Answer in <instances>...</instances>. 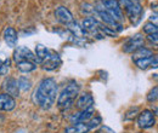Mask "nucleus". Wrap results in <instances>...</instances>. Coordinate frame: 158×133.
Segmentation results:
<instances>
[{
    "label": "nucleus",
    "mask_w": 158,
    "mask_h": 133,
    "mask_svg": "<svg viewBox=\"0 0 158 133\" xmlns=\"http://www.w3.org/2000/svg\"><path fill=\"white\" fill-rule=\"evenodd\" d=\"M14 61H15V63L28 61V62H34V63L39 64L35 55L28 47H26V46H20V47H17L15 50V52H14Z\"/></svg>",
    "instance_id": "nucleus-9"
},
{
    "label": "nucleus",
    "mask_w": 158,
    "mask_h": 133,
    "mask_svg": "<svg viewBox=\"0 0 158 133\" xmlns=\"http://www.w3.org/2000/svg\"><path fill=\"white\" fill-rule=\"evenodd\" d=\"M16 67L17 69L22 72V73H32L37 69L38 64L34 63V62H28V61H23V62H19L16 63Z\"/></svg>",
    "instance_id": "nucleus-20"
},
{
    "label": "nucleus",
    "mask_w": 158,
    "mask_h": 133,
    "mask_svg": "<svg viewBox=\"0 0 158 133\" xmlns=\"http://www.w3.org/2000/svg\"><path fill=\"white\" fill-rule=\"evenodd\" d=\"M94 11L98 14V16L101 18V21L103 22V24H105V25H107V27L112 28L116 33H118V32H120V30H123V25H122V23L118 22V21L114 18L111 14H108V12L103 9V6H102L100 2L95 5Z\"/></svg>",
    "instance_id": "nucleus-4"
},
{
    "label": "nucleus",
    "mask_w": 158,
    "mask_h": 133,
    "mask_svg": "<svg viewBox=\"0 0 158 133\" xmlns=\"http://www.w3.org/2000/svg\"><path fill=\"white\" fill-rule=\"evenodd\" d=\"M157 95H158V87L157 86H155V87L150 91V93L147 95V100L151 102V103L156 102V100H157Z\"/></svg>",
    "instance_id": "nucleus-26"
},
{
    "label": "nucleus",
    "mask_w": 158,
    "mask_h": 133,
    "mask_svg": "<svg viewBox=\"0 0 158 133\" xmlns=\"http://www.w3.org/2000/svg\"><path fill=\"white\" fill-rule=\"evenodd\" d=\"M91 130L89 122H79V123H73L72 126L67 127L64 130V133H88Z\"/></svg>",
    "instance_id": "nucleus-17"
},
{
    "label": "nucleus",
    "mask_w": 158,
    "mask_h": 133,
    "mask_svg": "<svg viewBox=\"0 0 158 133\" xmlns=\"http://www.w3.org/2000/svg\"><path fill=\"white\" fill-rule=\"evenodd\" d=\"M156 123V116L155 114L148 110V109H145L142 110L141 113H139L138 116V126L142 130H147V128H151L153 127Z\"/></svg>",
    "instance_id": "nucleus-8"
},
{
    "label": "nucleus",
    "mask_w": 158,
    "mask_h": 133,
    "mask_svg": "<svg viewBox=\"0 0 158 133\" xmlns=\"http://www.w3.org/2000/svg\"><path fill=\"white\" fill-rule=\"evenodd\" d=\"M139 113V108L138 107H135V108H131L130 110H128L127 113H125V116H124V119L125 120H133Z\"/></svg>",
    "instance_id": "nucleus-27"
},
{
    "label": "nucleus",
    "mask_w": 158,
    "mask_h": 133,
    "mask_svg": "<svg viewBox=\"0 0 158 133\" xmlns=\"http://www.w3.org/2000/svg\"><path fill=\"white\" fill-rule=\"evenodd\" d=\"M147 40L151 41L155 46H157L158 44V39H157V33H153V34H147Z\"/></svg>",
    "instance_id": "nucleus-28"
},
{
    "label": "nucleus",
    "mask_w": 158,
    "mask_h": 133,
    "mask_svg": "<svg viewBox=\"0 0 158 133\" xmlns=\"http://www.w3.org/2000/svg\"><path fill=\"white\" fill-rule=\"evenodd\" d=\"M79 91H80V87H79L78 84L73 82V84L67 85L59 95L57 107L62 110H67V109L72 108V105L74 104L76 98L79 95Z\"/></svg>",
    "instance_id": "nucleus-2"
},
{
    "label": "nucleus",
    "mask_w": 158,
    "mask_h": 133,
    "mask_svg": "<svg viewBox=\"0 0 158 133\" xmlns=\"http://www.w3.org/2000/svg\"><path fill=\"white\" fill-rule=\"evenodd\" d=\"M67 28H68V30L73 34V37H76V38H84L85 37V34H86V32L83 29V27L79 24L78 22H76V21H73V22H71L69 24H67Z\"/></svg>",
    "instance_id": "nucleus-19"
},
{
    "label": "nucleus",
    "mask_w": 158,
    "mask_h": 133,
    "mask_svg": "<svg viewBox=\"0 0 158 133\" xmlns=\"http://www.w3.org/2000/svg\"><path fill=\"white\" fill-rule=\"evenodd\" d=\"M49 52H50V50H49L46 46L41 45V44H38V45L35 46V53H34V55H35V57L38 59V63H39V64L41 63V61L49 55Z\"/></svg>",
    "instance_id": "nucleus-22"
},
{
    "label": "nucleus",
    "mask_w": 158,
    "mask_h": 133,
    "mask_svg": "<svg viewBox=\"0 0 158 133\" xmlns=\"http://www.w3.org/2000/svg\"><path fill=\"white\" fill-rule=\"evenodd\" d=\"M59 95V86L55 79L46 77L39 82L34 91V102L43 110H49L54 107Z\"/></svg>",
    "instance_id": "nucleus-1"
},
{
    "label": "nucleus",
    "mask_w": 158,
    "mask_h": 133,
    "mask_svg": "<svg viewBox=\"0 0 158 133\" xmlns=\"http://www.w3.org/2000/svg\"><path fill=\"white\" fill-rule=\"evenodd\" d=\"M41 68L46 72H52V70H56L59 69L60 65L62 64V59L60 57V55L57 52L50 50L49 55L41 61Z\"/></svg>",
    "instance_id": "nucleus-5"
},
{
    "label": "nucleus",
    "mask_w": 158,
    "mask_h": 133,
    "mask_svg": "<svg viewBox=\"0 0 158 133\" xmlns=\"http://www.w3.org/2000/svg\"><path fill=\"white\" fill-rule=\"evenodd\" d=\"M95 115V109L90 108L86 110H81L77 115L72 116V123H79V122H88L90 119H93Z\"/></svg>",
    "instance_id": "nucleus-16"
},
{
    "label": "nucleus",
    "mask_w": 158,
    "mask_h": 133,
    "mask_svg": "<svg viewBox=\"0 0 158 133\" xmlns=\"http://www.w3.org/2000/svg\"><path fill=\"white\" fill-rule=\"evenodd\" d=\"M151 56H153V51L150 50V49H147V47H145V46H142L139 50H136L135 52H133V61L135 62L138 59L151 57Z\"/></svg>",
    "instance_id": "nucleus-21"
},
{
    "label": "nucleus",
    "mask_w": 158,
    "mask_h": 133,
    "mask_svg": "<svg viewBox=\"0 0 158 133\" xmlns=\"http://www.w3.org/2000/svg\"><path fill=\"white\" fill-rule=\"evenodd\" d=\"M90 108H94V97L88 92L79 96L78 100H77V109L81 111V110H86Z\"/></svg>",
    "instance_id": "nucleus-14"
},
{
    "label": "nucleus",
    "mask_w": 158,
    "mask_h": 133,
    "mask_svg": "<svg viewBox=\"0 0 158 133\" xmlns=\"http://www.w3.org/2000/svg\"><path fill=\"white\" fill-rule=\"evenodd\" d=\"M17 86H19V90L21 91H29L32 88V81L27 77V76H21L17 80Z\"/></svg>",
    "instance_id": "nucleus-23"
},
{
    "label": "nucleus",
    "mask_w": 158,
    "mask_h": 133,
    "mask_svg": "<svg viewBox=\"0 0 158 133\" xmlns=\"http://www.w3.org/2000/svg\"><path fill=\"white\" fill-rule=\"evenodd\" d=\"M143 32H145L146 34L157 33V24L153 23V22H147V23L143 25Z\"/></svg>",
    "instance_id": "nucleus-24"
},
{
    "label": "nucleus",
    "mask_w": 158,
    "mask_h": 133,
    "mask_svg": "<svg viewBox=\"0 0 158 133\" xmlns=\"http://www.w3.org/2000/svg\"><path fill=\"white\" fill-rule=\"evenodd\" d=\"M2 88H4V93H7V95L12 96L14 98L15 97H19L20 95V90H19V86H17V80L9 76L7 79H5V81L2 82Z\"/></svg>",
    "instance_id": "nucleus-12"
},
{
    "label": "nucleus",
    "mask_w": 158,
    "mask_h": 133,
    "mask_svg": "<svg viewBox=\"0 0 158 133\" xmlns=\"http://www.w3.org/2000/svg\"><path fill=\"white\" fill-rule=\"evenodd\" d=\"M120 10H124L127 17L133 24H138L143 15V7L139 0H118Z\"/></svg>",
    "instance_id": "nucleus-3"
},
{
    "label": "nucleus",
    "mask_w": 158,
    "mask_h": 133,
    "mask_svg": "<svg viewBox=\"0 0 158 133\" xmlns=\"http://www.w3.org/2000/svg\"><path fill=\"white\" fill-rule=\"evenodd\" d=\"M135 64L140 69H147L148 67H157V56L153 55L151 57L138 59V61H135Z\"/></svg>",
    "instance_id": "nucleus-18"
},
{
    "label": "nucleus",
    "mask_w": 158,
    "mask_h": 133,
    "mask_svg": "<svg viewBox=\"0 0 158 133\" xmlns=\"http://www.w3.org/2000/svg\"><path fill=\"white\" fill-rule=\"evenodd\" d=\"M145 46V39L141 34H135L129 39H127L123 44V51L125 53H133L140 47Z\"/></svg>",
    "instance_id": "nucleus-7"
},
{
    "label": "nucleus",
    "mask_w": 158,
    "mask_h": 133,
    "mask_svg": "<svg viewBox=\"0 0 158 133\" xmlns=\"http://www.w3.org/2000/svg\"><path fill=\"white\" fill-rule=\"evenodd\" d=\"M10 70V62L9 61H1L0 59V76H4V75H7Z\"/></svg>",
    "instance_id": "nucleus-25"
},
{
    "label": "nucleus",
    "mask_w": 158,
    "mask_h": 133,
    "mask_svg": "<svg viewBox=\"0 0 158 133\" xmlns=\"http://www.w3.org/2000/svg\"><path fill=\"white\" fill-rule=\"evenodd\" d=\"M80 25L83 27V29H84L85 32L91 33L93 35H96L98 39H102L105 37V35L101 33V30H100V22L95 18V17H91V16L85 17V18L83 19V22H81Z\"/></svg>",
    "instance_id": "nucleus-6"
},
{
    "label": "nucleus",
    "mask_w": 158,
    "mask_h": 133,
    "mask_svg": "<svg viewBox=\"0 0 158 133\" xmlns=\"http://www.w3.org/2000/svg\"><path fill=\"white\" fill-rule=\"evenodd\" d=\"M16 108V100L12 96L7 93L0 95V110L1 111H11Z\"/></svg>",
    "instance_id": "nucleus-13"
},
{
    "label": "nucleus",
    "mask_w": 158,
    "mask_h": 133,
    "mask_svg": "<svg viewBox=\"0 0 158 133\" xmlns=\"http://www.w3.org/2000/svg\"><path fill=\"white\" fill-rule=\"evenodd\" d=\"M4 40H5V42L7 44L9 47H11V49L16 47L17 41H19V34H17L16 29L12 28V27L5 28V30H4Z\"/></svg>",
    "instance_id": "nucleus-15"
},
{
    "label": "nucleus",
    "mask_w": 158,
    "mask_h": 133,
    "mask_svg": "<svg viewBox=\"0 0 158 133\" xmlns=\"http://www.w3.org/2000/svg\"><path fill=\"white\" fill-rule=\"evenodd\" d=\"M100 4L103 6V9L111 14L118 22H122L123 19V12L119 7L118 0H100Z\"/></svg>",
    "instance_id": "nucleus-10"
},
{
    "label": "nucleus",
    "mask_w": 158,
    "mask_h": 133,
    "mask_svg": "<svg viewBox=\"0 0 158 133\" xmlns=\"http://www.w3.org/2000/svg\"><path fill=\"white\" fill-rule=\"evenodd\" d=\"M55 18L57 19L60 23L66 24V25L74 21L73 19V15L71 14V11L67 7H64V6L56 7V10H55Z\"/></svg>",
    "instance_id": "nucleus-11"
}]
</instances>
